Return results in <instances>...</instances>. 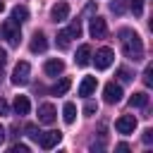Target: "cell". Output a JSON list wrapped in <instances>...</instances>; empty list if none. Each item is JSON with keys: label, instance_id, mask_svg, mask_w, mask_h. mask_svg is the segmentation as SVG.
Segmentation results:
<instances>
[{"label": "cell", "instance_id": "obj_1", "mask_svg": "<svg viewBox=\"0 0 153 153\" xmlns=\"http://www.w3.org/2000/svg\"><path fill=\"white\" fill-rule=\"evenodd\" d=\"M120 43H122V53H124L129 60L139 62V60L143 57V41H141V36H139L136 31L122 29V31H120Z\"/></svg>", "mask_w": 153, "mask_h": 153}, {"label": "cell", "instance_id": "obj_2", "mask_svg": "<svg viewBox=\"0 0 153 153\" xmlns=\"http://www.w3.org/2000/svg\"><path fill=\"white\" fill-rule=\"evenodd\" d=\"M29 74H31V65L29 62H17V67H14V72H12V84L14 86H24V84H29Z\"/></svg>", "mask_w": 153, "mask_h": 153}, {"label": "cell", "instance_id": "obj_3", "mask_svg": "<svg viewBox=\"0 0 153 153\" xmlns=\"http://www.w3.org/2000/svg\"><path fill=\"white\" fill-rule=\"evenodd\" d=\"M112 60H115L112 48H98V50H96V57H93L96 69H108V67L112 65Z\"/></svg>", "mask_w": 153, "mask_h": 153}, {"label": "cell", "instance_id": "obj_4", "mask_svg": "<svg viewBox=\"0 0 153 153\" xmlns=\"http://www.w3.org/2000/svg\"><path fill=\"white\" fill-rule=\"evenodd\" d=\"M122 86L120 84H115V81H110V84H105L103 86V98H105V103H110V105H115V103H120L122 100Z\"/></svg>", "mask_w": 153, "mask_h": 153}, {"label": "cell", "instance_id": "obj_5", "mask_svg": "<svg viewBox=\"0 0 153 153\" xmlns=\"http://www.w3.org/2000/svg\"><path fill=\"white\" fill-rule=\"evenodd\" d=\"M2 36L10 41V45H19V41H22V33H19V24L17 22H5L2 24Z\"/></svg>", "mask_w": 153, "mask_h": 153}, {"label": "cell", "instance_id": "obj_6", "mask_svg": "<svg viewBox=\"0 0 153 153\" xmlns=\"http://www.w3.org/2000/svg\"><path fill=\"white\" fill-rule=\"evenodd\" d=\"M115 129H117L120 134H134V129H136V117H134V115H122V117L115 122Z\"/></svg>", "mask_w": 153, "mask_h": 153}, {"label": "cell", "instance_id": "obj_7", "mask_svg": "<svg viewBox=\"0 0 153 153\" xmlns=\"http://www.w3.org/2000/svg\"><path fill=\"white\" fill-rule=\"evenodd\" d=\"M88 33H91L93 38H103V36L108 33V24H105V19H103V17H93L91 24H88Z\"/></svg>", "mask_w": 153, "mask_h": 153}, {"label": "cell", "instance_id": "obj_8", "mask_svg": "<svg viewBox=\"0 0 153 153\" xmlns=\"http://www.w3.org/2000/svg\"><path fill=\"white\" fill-rule=\"evenodd\" d=\"M55 105L53 103H43L41 108H38V122L41 124H53L55 122Z\"/></svg>", "mask_w": 153, "mask_h": 153}, {"label": "cell", "instance_id": "obj_9", "mask_svg": "<svg viewBox=\"0 0 153 153\" xmlns=\"http://www.w3.org/2000/svg\"><path fill=\"white\" fill-rule=\"evenodd\" d=\"M60 139H62V134L60 131H45V134H41L38 136V143H41V148H55L57 143H60Z\"/></svg>", "mask_w": 153, "mask_h": 153}, {"label": "cell", "instance_id": "obj_10", "mask_svg": "<svg viewBox=\"0 0 153 153\" xmlns=\"http://www.w3.org/2000/svg\"><path fill=\"white\" fill-rule=\"evenodd\" d=\"M69 17V5L67 2H57V5H53V10H50V19L57 24V22H65Z\"/></svg>", "mask_w": 153, "mask_h": 153}, {"label": "cell", "instance_id": "obj_11", "mask_svg": "<svg viewBox=\"0 0 153 153\" xmlns=\"http://www.w3.org/2000/svg\"><path fill=\"white\" fill-rule=\"evenodd\" d=\"M43 69H45V74H48V76H57V74H62V72H65V62H62V60H57V57H53V60H48V62L43 65Z\"/></svg>", "mask_w": 153, "mask_h": 153}, {"label": "cell", "instance_id": "obj_12", "mask_svg": "<svg viewBox=\"0 0 153 153\" xmlns=\"http://www.w3.org/2000/svg\"><path fill=\"white\" fill-rule=\"evenodd\" d=\"M96 86H98V79L96 76H84L81 79V84H79V96H91L93 91H96Z\"/></svg>", "mask_w": 153, "mask_h": 153}, {"label": "cell", "instance_id": "obj_13", "mask_svg": "<svg viewBox=\"0 0 153 153\" xmlns=\"http://www.w3.org/2000/svg\"><path fill=\"white\" fill-rule=\"evenodd\" d=\"M29 48H31V53H43V50L48 48L45 36H43L41 31H36V33H33V38H31V45H29Z\"/></svg>", "mask_w": 153, "mask_h": 153}, {"label": "cell", "instance_id": "obj_14", "mask_svg": "<svg viewBox=\"0 0 153 153\" xmlns=\"http://www.w3.org/2000/svg\"><path fill=\"white\" fill-rule=\"evenodd\" d=\"M12 108H14V112H17V115H29V110H31V103H29V98H26V96H17Z\"/></svg>", "mask_w": 153, "mask_h": 153}, {"label": "cell", "instance_id": "obj_15", "mask_svg": "<svg viewBox=\"0 0 153 153\" xmlns=\"http://www.w3.org/2000/svg\"><path fill=\"white\" fill-rule=\"evenodd\" d=\"M74 60H76V65H79V67H86V65L91 62V48H88V45H79V50H76V57H74Z\"/></svg>", "mask_w": 153, "mask_h": 153}, {"label": "cell", "instance_id": "obj_16", "mask_svg": "<svg viewBox=\"0 0 153 153\" xmlns=\"http://www.w3.org/2000/svg\"><path fill=\"white\" fill-rule=\"evenodd\" d=\"M26 19H29V10H26L24 5H14V7H12V22L22 24V22H26Z\"/></svg>", "mask_w": 153, "mask_h": 153}, {"label": "cell", "instance_id": "obj_17", "mask_svg": "<svg viewBox=\"0 0 153 153\" xmlns=\"http://www.w3.org/2000/svg\"><path fill=\"white\" fill-rule=\"evenodd\" d=\"M62 117H65L67 124H72V122L76 120V105H74V103H65V108H62Z\"/></svg>", "mask_w": 153, "mask_h": 153}, {"label": "cell", "instance_id": "obj_18", "mask_svg": "<svg viewBox=\"0 0 153 153\" xmlns=\"http://www.w3.org/2000/svg\"><path fill=\"white\" fill-rule=\"evenodd\" d=\"M129 105L131 108H146L148 105V93H134L129 98Z\"/></svg>", "mask_w": 153, "mask_h": 153}, {"label": "cell", "instance_id": "obj_19", "mask_svg": "<svg viewBox=\"0 0 153 153\" xmlns=\"http://www.w3.org/2000/svg\"><path fill=\"white\" fill-rule=\"evenodd\" d=\"M69 86H72V81H69L67 76H62V79H60V81H57V84L53 86V93H55V96H65Z\"/></svg>", "mask_w": 153, "mask_h": 153}, {"label": "cell", "instance_id": "obj_20", "mask_svg": "<svg viewBox=\"0 0 153 153\" xmlns=\"http://www.w3.org/2000/svg\"><path fill=\"white\" fill-rule=\"evenodd\" d=\"M69 43H72L69 31H67V29H65V31H60V33H57V45H60L62 50H67V48H69Z\"/></svg>", "mask_w": 153, "mask_h": 153}, {"label": "cell", "instance_id": "obj_21", "mask_svg": "<svg viewBox=\"0 0 153 153\" xmlns=\"http://www.w3.org/2000/svg\"><path fill=\"white\" fill-rule=\"evenodd\" d=\"M67 31H69V36H72V38H79V36H81V22H79V19H74V22L69 24V29H67Z\"/></svg>", "mask_w": 153, "mask_h": 153}, {"label": "cell", "instance_id": "obj_22", "mask_svg": "<svg viewBox=\"0 0 153 153\" xmlns=\"http://www.w3.org/2000/svg\"><path fill=\"white\" fill-rule=\"evenodd\" d=\"M24 131H26V136H29V139H33V141H38V136H41V131H38V127H36V124H26V127H24Z\"/></svg>", "mask_w": 153, "mask_h": 153}, {"label": "cell", "instance_id": "obj_23", "mask_svg": "<svg viewBox=\"0 0 153 153\" xmlns=\"http://www.w3.org/2000/svg\"><path fill=\"white\" fill-rule=\"evenodd\" d=\"M129 7H131V12L139 17V14L143 12V0H129Z\"/></svg>", "mask_w": 153, "mask_h": 153}, {"label": "cell", "instance_id": "obj_24", "mask_svg": "<svg viewBox=\"0 0 153 153\" xmlns=\"http://www.w3.org/2000/svg\"><path fill=\"white\" fill-rule=\"evenodd\" d=\"M143 84H146V86H153V67H151V65L143 69Z\"/></svg>", "mask_w": 153, "mask_h": 153}, {"label": "cell", "instance_id": "obj_25", "mask_svg": "<svg viewBox=\"0 0 153 153\" xmlns=\"http://www.w3.org/2000/svg\"><path fill=\"white\" fill-rule=\"evenodd\" d=\"M124 7H127V5H124V0H115V2H110V10H112L115 14H122V12H124Z\"/></svg>", "mask_w": 153, "mask_h": 153}, {"label": "cell", "instance_id": "obj_26", "mask_svg": "<svg viewBox=\"0 0 153 153\" xmlns=\"http://www.w3.org/2000/svg\"><path fill=\"white\" fill-rule=\"evenodd\" d=\"M96 110H98V105H96V103H93V100H88V103H86V105H84V112H86V115H93V112H96Z\"/></svg>", "mask_w": 153, "mask_h": 153}, {"label": "cell", "instance_id": "obj_27", "mask_svg": "<svg viewBox=\"0 0 153 153\" xmlns=\"http://www.w3.org/2000/svg\"><path fill=\"white\" fill-rule=\"evenodd\" d=\"M12 153H29V146L26 143H14L12 146Z\"/></svg>", "mask_w": 153, "mask_h": 153}, {"label": "cell", "instance_id": "obj_28", "mask_svg": "<svg viewBox=\"0 0 153 153\" xmlns=\"http://www.w3.org/2000/svg\"><path fill=\"white\" fill-rule=\"evenodd\" d=\"M2 115H10V105H7L5 98H0V117H2Z\"/></svg>", "mask_w": 153, "mask_h": 153}, {"label": "cell", "instance_id": "obj_29", "mask_svg": "<svg viewBox=\"0 0 153 153\" xmlns=\"http://www.w3.org/2000/svg\"><path fill=\"white\" fill-rule=\"evenodd\" d=\"M117 74H120V79H122V81H131V79H134V76H131V74H129V72H127L124 67H122V69H120Z\"/></svg>", "mask_w": 153, "mask_h": 153}, {"label": "cell", "instance_id": "obj_30", "mask_svg": "<svg viewBox=\"0 0 153 153\" xmlns=\"http://www.w3.org/2000/svg\"><path fill=\"white\" fill-rule=\"evenodd\" d=\"M141 139H143V143H151V141H153V129H146Z\"/></svg>", "mask_w": 153, "mask_h": 153}, {"label": "cell", "instance_id": "obj_31", "mask_svg": "<svg viewBox=\"0 0 153 153\" xmlns=\"http://www.w3.org/2000/svg\"><path fill=\"white\" fill-rule=\"evenodd\" d=\"M5 62H7V53L0 48V72H2V67H5Z\"/></svg>", "mask_w": 153, "mask_h": 153}, {"label": "cell", "instance_id": "obj_32", "mask_svg": "<svg viewBox=\"0 0 153 153\" xmlns=\"http://www.w3.org/2000/svg\"><path fill=\"white\" fill-rule=\"evenodd\" d=\"M2 141H5V129L0 127V143H2Z\"/></svg>", "mask_w": 153, "mask_h": 153}, {"label": "cell", "instance_id": "obj_33", "mask_svg": "<svg viewBox=\"0 0 153 153\" xmlns=\"http://www.w3.org/2000/svg\"><path fill=\"white\" fill-rule=\"evenodd\" d=\"M2 7H5V5H2V2H0V12H2Z\"/></svg>", "mask_w": 153, "mask_h": 153}]
</instances>
